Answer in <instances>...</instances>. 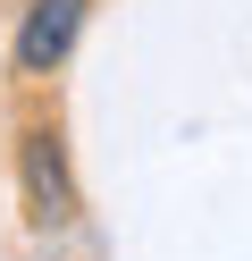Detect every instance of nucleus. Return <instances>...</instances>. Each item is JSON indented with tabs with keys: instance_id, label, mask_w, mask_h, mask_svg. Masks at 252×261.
Returning a JSON list of instances; mask_svg holds the SVG:
<instances>
[{
	"instance_id": "f257e3e1",
	"label": "nucleus",
	"mask_w": 252,
	"mask_h": 261,
	"mask_svg": "<svg viewBox=\"0 0 252 261\" xmlns=\"http://www.w3.org/2000/svg\"><path fill=\"white\" fill-rule=\"evenodd\" d=\"M76 34H84V0H34L25 34H17V68H25V76L59 68V59L76 51Z\"/></svg>"
},
{
	"instance_id": "f03ea898",
	"label": "nucleus",
	"mask_w": 252,
	"mask_h": 261,
	"mask_svg": "<svg viewBox=\"0 0 252 261\" xmlns=\"http://www.w3.org/2000/svg\"><path fill=\"white\" fill-rule=\"evenodd\" d=\"M25 186H34V202H42V219H67V211H76L67 169H59V143H50V135H34V143H25Z\"/></svg>"
}]
</instances>
